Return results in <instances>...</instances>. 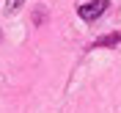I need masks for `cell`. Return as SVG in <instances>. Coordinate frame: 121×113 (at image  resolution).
<instances>
[{
  "label": "cell",
  "instance_id": "cell-2",
  "mask_svg": "<svg viewBox=\"0 0 121 113\" xmlns=\"http://www.w3.org/2000/svg\"><path fill=\"white\" fill-rule=\"evenodd\" d=\"M116 44H121V33L102 36V39H96V41H94V47H116Z\"/></svg>",
  "mask_w": 121,
  "mask_h": 113
},
{
  "label": "cell",
  "instance_id": "cell-3",
  "mask_svg": "<svg viewBox=\"0 0 121 113\" xmlns=\"http://www.w3.org/2000/svg\"><path fill=\"white\" fill-rule=\"evenodd\" d=\"M22 3H25V0H8V11H17Z\"/></svg>",
  "mask_w": 121,
  "mask_h": 113
},
{
  "label": "cell",
  "instance_id": "cell-1",
  "mask_svg": "<svg viewBox=\"0 0 121 113\" xmlns=\"http://www.w3.org/2000/svg\"><path fill=\"white\" fill-rule=\"evenodd\" d=\"M107 6H110V0H91V3L77 6V14H80V19H85V22H94V19H99V17L107 11Z\"/></svg>",
  "mask_w": 121,
  "mask_h": 113
}]
</instances>
